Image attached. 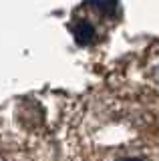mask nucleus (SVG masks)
<instances>
[{"label":"nucleus","mask_w":159,"mask_h":161,"mask_svg":"<svg viewBox=\"0 0 159 161\" xmlns=\"http://www.w3.org/2000/svg\"><path fill=\"white\" fill-rule=\"evenodd\" d=\"M73 34L79 44H91L95 40V26L91 22H87V20H79L73 26Z\"/></svg>","instance_id":"1"},{"label":"nucleus","mask_w":159,"mask_h":161,"mask_svg":"<svg viewBox=\"0 0 159 161\" xmlns=\"http://www.w3.org/2000/svg\"><path fill=\"white\" fill-rule=\"evenodd\" d=\"M91 2L97 10H101L107 16H113L117 12V0H91Z\"/></svg>","instance_id":"2"},{"label":"nucleus","mask_w":159,"mask_h":161,"mask_svg":"<svg viewBox=\"0 0 159 161\" xmlns=\"http://www.w3.org/2000/svg\"><path fill=\"white\" fill-rule=\"evenodd\" d=\"M119 161H143L141 157H125V159H119Z\"/></svg>","instance_id":"3"},{"label":"nucleus","mask_w":159,"mask_h":161,"mask_svg":"<svg viewBox=\"0 0 159 161\" xmlns=\"http://www.w3.org/2000/svg\"><path fill=\"white\" fill-rule=\"evenodd\" d=\"M0 161H2V159H0Z\"/></svg>","instance_id":"4"}]
</instances>
